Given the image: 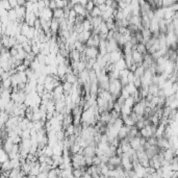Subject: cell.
I'll use <instances>...</instances> for the list:
<instances>
[{
  "label": "cell",
  "mask_w": 178,
  "mask_h": 178,
  "mask_svg": "<svg viewBox=\"0 0 178 178\" xmlns=\"http://www.w3.org/2000/svg\"><path fill=\"white\" fill-rule=\"evenodd\" d=\"M134 79H135V75L133 72H129L128 74V83H133Z\"/></svg>",
  "instance_id": "20"
},
{
  "label": "cell",
  "mask_w": 178,
  "mask_h": 178,
  "mask_svg": "<svg viewBox=\"0 0 178 178\" xmlns=\"http://www.w3.org/2000/svg\"><path fill=\"white\" fill-rule=\"evenodd\" d=\"M94 8H95V4H94L93 1H89L88 4H87V6H85V10H87V12L91 13V12L94 10Z\"/></svg>",
  "instance_id": "19"
},
{
  "label": "cell",
  "mask_w": 178,
  "mask_h": 178,
  "mask_svg": "<svg viewBox=\"0 0 178 178\" xmlns=\"http://www.w3.org/2000/svg\"><path fill=\"white\" fill-rule=\"evenodd\" d=\"M8 1H10V6H12L13 10L18 6V1H14V0H8Z\"/></svg>",
  "instance_id": "23"
},
{
  "label": "cell",
  "mask_w": 178,
  "mask_h": 178,
  "mask_svg": "<svg viewBox=\"0 0 178 178\" xmlns=\"http://www.w3.org/2000/svg\"><path fill=\"white\" fill-rule=\"evenodd\" d=\"M69 58L71 59V62H80V59H81V53L78 50L74 49L72 51H70Z\"/></svg>",
  "instance_id": "6"
},
{
  "label": "cell",
  "mask_w": 178,
  "mask_h": 178,
  "mask_svg": "<svg viewBox=\"0 0 178 178\" xmlns=\"http://www.w3.org/2000/svg\"><path fill=\"white\" fill-rule=\"evenodd\" d=\"M123 57H124V54H123V52L121 51V49L111 52V64L116 65L117 63H118L121 58H123Z\"/></svg>",
  "instance_id": "2"
},
{
  "label": "cell",
  "mask_w": 178,
  "mask_h": 178,
  "mask_svg": "<svg viewBox=\"0 0 178 178\" xmlns=\"http://www.w3.org/2000/svg\"><path fill=\"white\" fill-rule=\"evenodd\" d=\"M49 8H50V10H56V8H57V6H56V1H50Z\"/></svg>",
  "instance_id": "22"
},
{
  "label": "cell",
  "mask_w": 178,
  "mask_h": 178,
  "mask_svg": "<svg viewBox=\"0 0 178 178\" xmlns=\"http://www.w3.org/2000/svg\"><path fill=\"white\" fill-rule=\"evenodd\" d=\"M131 113H132V109L128 107V106L125 105V104L122 106V109H121V116H130V115H131Z\"/></svg>",
  "instance_id": "15"
},
{
  "label": "cell",
  "mask_w": 178,
  "mask_h": 178,
  "mask_svg": "<svg viewBox=\"0 0 178 178\" xmlns=\"http://www.w3.org/2000/svg\"><path fill=\"white\" fill-rule=\"evenodd\" d=\"M38 178H48V173H46V172H41V173L38 175Z\"/></svg>",
  "instance_id": "24"
},
{
  "label": "cell",
  "mask_w": 178,
  "mask_h": 178,
  "mask_svg": "<svg viewBox=\"0 0 178 178\" xmlns=\"http://www.w3.org/2000/svg\"><path fill=\"white\" fill-rule=\"evenodd\" d=\"M137 51L139 52V53H141L142 55H146L148 53L147 47H146L145 44H143V43H139V44L137 45Z\"/></svg>",
  "instance_id": "12"
},
{
  "label": "cell",
  "mask_w": 178,
  "mask_h": 178,
  "mask_svg": "<svg viewBox=\"0 0 178 178\" xmlns=\"http://www.w3.org/2000/svg\"><path fill=\"white\" fill-rule=\"evenodd\" d=\"M85 54L88 59H93V58H97L98 55L100 54V52H99L98 48H96V47H87Z\"/></svg>",
  "instance_id": "1"
},
{
  "label": "cell",
  "mask_w": 178,
  "mask_h": 178,
  "mask_svg": "<svg viewBox=\"0 0 178 178\" xmlns=\"http://www.w3.org/2000/svg\"><path fill=\"white\" fill-rule=\"evenodd\" d=\"M90 15H91V17H92V18H98V17H101V15H102V12H101V10L98 8V6H95V8H94V10L90 13Z\"/></svg>",
  "instance_id": "14"
},
{
  "label": "cell",
  "mask_w": 178,
  "mask_h": 178,
  "mask_svg": "<svg viewBox=\"0 0 178 178\" xmlns=\"http://www.w3.org/2000/svg\"><path fill=\"white\" fill-rule=\"evenodd\" d=\"M40 18H43L46 21H48V22H51L52 19H53V10H50L49 8H45V10L41 13Z\"/></svg>",
  "instance_id": "3"
},
{
  "label": "cell",
  "mask_w": 178,
  "mask_h": 178,
  "mask_svg": "<svg viewBox=\"0 0 178 178\" xmlns=\"http://www.w3.org/2000/svg\"><path fill=\"white\" fill-rule=\"evenodd\" d=\"M121 96H123L124 98L127 99L130 97V94L128 93V91L126 90V88H123V90H122V93H121Z\"/></svg>",
  "instance_id": "21"
},
{
  "label": "cell",
  "mask_w": 178,
  "mask_h": 178,
  "mask_svg": "<svg viewBox=\"0 0 178 178\" xmlns=\"http://www.w3.org/2000/svg\"><path fill=\"white\" fill-rule=\"evenodd\" d=\"M29 30H30V26L26 23V22H24V23L21 25V34H23V36H27L28 32H29Z\"/></svg>",
  "instance_id": "16"
},
{
  "label": "cell",
  "mask_w": 178,
  "mask_h": 178,
  "mask_svg": "<svg viewBox=\"0 0 178 178\" xmlns=\"http://www.w3.org/2000/svg\"><path fill=\"white\" fill-rule=\"evenodd\" d=\"M0 8H4V10H8V12H10V10H13V8H12V6H10V1H6V0H4V1H1V2H0Z\"/></svg>",
  "instance_id": "17"
},
{
  "label": "cell",
  "mask_w": 178,
  "mask_h": 178,
  "mask_svg": "<svg viewBox=\"0 0 178 178\" xmlns=\"http://www.w3.org/2000/svg\"><path fill=\"white\" fill-rule=\"evenodd\" d=\"M121 119L123 120V123L125 126L133 127V126H135V124H137L135 121H134L130 116H121Z\"/></svg>",
  "instance_id": "7"
},
{
  "label": "cell",
  "mask_w": 178,
  "mask_h": 178,
  "mask_svg": "<svg viewBox=\"0 0 178 178\" xmlns=\"http://www.w3.org/2000/svg\"><path fill=\"white\" fill-rule=\"evenodd\" d=\"M124 59H125V63H126V66H127L128 69L134 64L133 57H132V53H127V54H124Z\"/></svg>",
  "instance_id": "11"
},
{
  "label": "cell",
  "mask_w": 178,
  "mask_h": 178,
  "mask_svg": "<svg viewBox=\"0 0 178 178\" xmlns=\"http://www.w3.org/2000/svg\"><path fill=\"white\" fill-rule=\"evenodd\" d=\"M141 137H135L129 141V142H130V146H131V148L133 150H135V151H137L140 148L142 147V145H141Z\"/></svg>",
  "instance_id": "4"
},
{
  "label": "cell",
  "mask_w": 178,
  "mask_h": 178,
  "mask_svg": "<svg viewBox=\"0 0 178 178\" xmlns=\"http://www.w3.org/2000/svg\"><path fill=\"white\" fill-rule=\"evenodd\" d=\"M115 69L118 70V71H122V70L127 69L126 63H125V59H124V57L120 59V60H119V62L117 63L116 65H115Z\"/></svg>",
  "instance_id": "10"
},
{
  "label": "cell",
  "mask_w": 178,
  "mask_h": 178,
  "mask_svg": "<svg viewBox=\"0 0 178 178\" xmlns=\"http://www.w3.org/2000/svg\"><path fill=\"white\" fill-rule=\"evenodd\" d=\"M125 105H127L128 107H130V109H133V106L135 105V101H134L132 96H130L129 98H127L126 100H125Z\"/></svg>",
  "instance_id": "18"
},
{
  "label": "cell",
  "mask_w": 178,
  "mask_h": 178,
  "mask_svg": "<svg viewBox=\"0 0 178 178\" xmlns=\"http://www.w3.org/2000/svg\"><path fill=\"white\" fill-rule=\"evenodd\" d=\"M53 18L57 19V20H60V19L65 18V12L63 8H56V10H53Z\"/></svg>",
  "instance_id": "9"
},
{
  "label": "cell",
  "mask_w": 178,
  "mask_h": 178,
  "mask_svg": "<svg viewBox=\"0 0 178 178\" xmlns=\"http://www.w3.org/2000/svg\"><path fill=\"white\" fill-rule=\"evenodd\" d=\"M111 120V111H104L103 114H101L100 116V121L102 123H104L105 125L109 123V121Z\"/></svg>",
  "instance_id": "8"
},
{
  "label": "cell",
  "mask_w": 178,
  "mask_h": 178,
  "mask_svg": "<svg viewBox=\"0 0 178 178\" xmlns=\"http://www.w3.org/2000/svg\"><path fill=\"white\" fill-rule=\"evenodd\" d=\"M125 88H126V90L128 91V93L130 94V96H133L134 94H135L137 91H139L137 88H135V85H134L133 83H128V85H127Z\"/></svg>",
  "instance_id": "13"
},
{
  "label": "cell",
  "mask_w": 178,
  "mask_h": 178,
  "mask_svg": "<svg viewBox=\"0 0 178 178\" xmlns=\"http://www.w3.org/2000/svg\"><path fill=\"white\" fill-rule=\"evenodd\" d=\"M14 146H15V144H14L13 142H12V140L8 139L6 141H5L4 143L2 144V149L4 150L5 152L8 153V154H10L12 151H13V148Z\"/></svg>",
  "instance_id": "5"
}]
</instances>
